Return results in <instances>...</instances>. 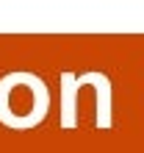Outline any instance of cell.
<instances>
[{"mask_svg":"<svg viewBox=\"0 0 144 153\" xmlns=\"http://www.w3.org/2000/svg\"><path fill=\"white\" fill-rule=\"evenodd\" d=\"M50 111V92L33 73L17 70L0 78V123L8 128H33Z\"/></svg>","mask_w":144,"mask_h":153,"instance_id":"obj_1","label":"cell"},{"mask_svg":"<svg viewBox=\"0 0 144 153\" xmlns=\"http://www.w3.org/2000/svg\"><path fill=\"white\" fill-rule=\"evenodd\" d=\"M92 86H94V125L97 128H111L114 125V89H111V78L100 70H94L92 75Z\"/></svg>","mask_w":144,"mask_h":153,"instance_id":"obj_2","label":"cell"},{"mask_svg":"<svg viewBox=\"0 0 144 153\" xmlns=\"http://www.w3.org/2000/svg\"><path fill=\"white\" fill-rule=\"evenodd\" d=\"M78 75L64 70L61 73V128H75L78 125Z\"/></svg>","mask_w":144,"mask_h":153,"instance_id":"obj_3","label":"cell"}]
</instances>
